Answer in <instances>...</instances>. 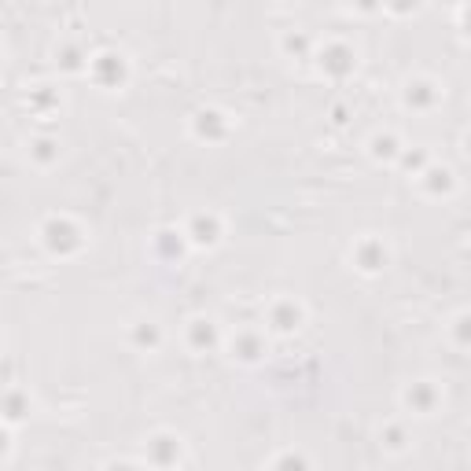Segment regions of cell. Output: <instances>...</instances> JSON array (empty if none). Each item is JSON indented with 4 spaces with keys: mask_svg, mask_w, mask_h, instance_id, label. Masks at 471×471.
<instances>
[{
    "mask_svg": "<svg viewBox=\"0 0 471 471\" xmlns=\"http://www.w3.org/2000/svg\"><path fill=\"white\" fill-rule=\"evenodd\" d=\"M405 401H409V409L416 412H431V405H435V390L427 387V383H416V387L405 394Z\"/></svg>",
    "mask_w": 471,
    "mask_h": 471,
    "instance_id": "6da1fadb",
    "label": "cell"
},
{
    "mask_svg": "<svg viewBox=\"0 0 471 471\" xmlns=\"http://www.w3.org/2000/svg\"><path fill=\"white\" fill-rule=\"evenodd\" d=\"M372 151H376V158H394L398 155V140H394V136H376V140H372Z\"/></svg>",
    "mask_w": 471,
    "mask_h": 471,
    "instance_id": "277c9868",
    "label": "cell"
},
{
    "mask_svg": "<svg viewBox=\"0 0 471 471\" xmlns=\"http://www.w3.org/2000/svg\"><path fill=\"white\" fill-rule=\"evenodd\" d=\"M435 85H427V81H416V85H409V92H405V100L409 103H427V100H435Z\"/></svg>",
    "mask_w": 471,
    "mask_h": 471,
    "instance_id": "3957f363",
    "label": "cell"
},
{
    "mask_svg": "<svg viewBox=\"0 0 471 471\" xmlns=\"http://www.w3.org/2000/svg\"><path fill=\"white\" fill-rule=\"evenodd\" d=\"M52 147H56L52 140H37V144H34V155L41 158V163H48V158H52Z\"/></svg>",
    "mask_w": 471,
    "mask_h": 471,
    "instance_id": "8992f818",
    "label": "cell"
},
{
    "mask_svg": "<svg viewBox=\"0 0 471 471\" xmlns=\"http://www.w3.org/2000/svg\"><path fill=\"white\" fill-rule=\"evenodd\" d=\"M136 339H140V342H147V346H155V342H158V328H155V324H147V328H136Z\"/></svg>",
    "mask_w": 471,
    "mask_h": 471,
    "instance_id": "5b68a950",
    "label": "cell"
},
{
    "mask_svg": "<svg viewBox=\"0 0 471 471\" xmlns=\"http://www.w3.org/2000/svg\"><path fill=\"white\" fill-rule=\"evenodd\" d=\"M191 240L196 243H218V221L213 218H196V224H191Z\"/></svg>",
    "mask_w": 471,
    "mask_h": 471,
    "instance_id": "7a4b0ae2",
    "label": "cell"
}]
</instances>
